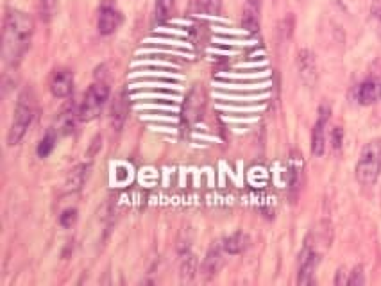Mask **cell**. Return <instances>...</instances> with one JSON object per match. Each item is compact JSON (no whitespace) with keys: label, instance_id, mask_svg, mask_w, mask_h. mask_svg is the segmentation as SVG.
I'll return each mask as SVG.
<instances>
[{"label":"cell","instance_id":"6da1fadb","mask_svg":"<svg viewBox=\"0 0 381 286\" xmlns=\"http://www.w3.org/2000/svg\"><path fill=\"white\" fill-rule=\"evenodd\" d=\"M34 22L27 13L9 9L4 16L2 31V60L8 67H16L26 56L33 40Z\"/></svg>","mask_w":381,"mask_h":286},{"label":"cell","instance_id":"7a4b0ae2","mask_svg":"<svg viewBox=\"0 0 381 286\" xmlns=\"http://www.w3.org/2000/svg\"><path fill=\"white\" fill-rule=\"evenodd\" d=\"M36 115V95L31 88L22 89L18 95V101L15 106V116H13L11 127L8 133V145L15 147L26 138L31 123Z\"/></svg>","mask_w":381,"mask_h":286},{"label":"cell","instance_id":"3957f363","mask_svg":"<svg viewBox=\"0 0 381 286\" xmlns=\"http://www.w3.org/2000/svg\"><path fill=\"white\" fill-rule=\"evenodd\" d=\"M381 172V140L369 141L362 149L360 160L356 163V179L360 185L372 186Z\"/></svg>","mask_w":381,"mask_h":286},{"label":"cell","instance_id":"277c9868","mask_svg":"<svg viewBox=\"0 0 381 286\" xmlns=\"http://www.w3.org/2000/svg\"><path fill=\"white\" fill-rule=\"evenodd\" d=\"M321 246L322 240H319L317 233H310L304 240V246L299 253V272H297V282L299 285H311L314 282L315 270L321 261Z\"/></svg>","mask_w":381,"mask_h":286},{"label":"cell","instance_id":"5b68a950","mask_svg":"<svg viewBox=\"0 0 381 286\" xmlns=\"http://www.w3.org/2000/svg\"><path fill=\"white\" fill-rule=\"evenodd\" d=\"M109 99V88L104 82H94L88 88V92L82 97L81 106H79V120L81 122H92L97 119L104 109L106 102Z\"/></svg>","mask_w":381,"mask_h":286},{"label":"cell","instance_id":"8992f818","mask_svg":"<svg viewBox=\"0 0 381 286\" xmlns=\"http://www.w3.org/2000/svg\"><path fill=\"white\" fill-rule=\"evenodd\" d=\"M123 16L122 11L116 8L113 0H102L101 8H99L97 16V29L102 36H109V34L116 33L118 27L122 26Z\"/></svg>","mask_w":381,"mask_h":286},{"label":"cell","instance_id":"52a82bcc","mask_svg":"<svg viewBox=\"0 0 381 286\" xmlns=\"http://www.w3.org/2000/svg\"><path fill=\"white\" fill-rule=\"evenodd\" d=\"M329 122V108L328 106H321L319 109V119L314 126V133H311V153L314 156H324L326 153V127Z\"/></svg>","mask_w":381,"mask_h":286},{"label":"cell","instance_id":"ba28073f","mask_svg":"<svg viewBox=\"0 0 381 286\" xmlns=\"http://www.w3.org/2000/svg\"><path fill=\"white\" fill-rule=\"evenodd\" d=\"M74 89V75L67 68H57L50 77V93L56 99H67Z\"/></svg>","mask_w":381,"mask_h":286},{"label":"cell","instance_id":"9c48e42d","mask_svg":"<svg viewBox=\"0 0 381 286\" xmlns=\"http://www.w3.org/2000/svg\"><path fill=\"white\" fill-rule=\"evenodd\" d=\"M262 22V0H245L242 11V27L250 34L260 31Z\"/></svg>","mask_w":381,"mask_h":286},{"label":"cell","instance_id":"30bf717a","mask_svg":"<svg viewBox=\"0 0 381 286\" xmlns=\"http://www.w3.org/2000/svg\"><path fill=\"white\" fill-rule=\"evenodd\" d=\"M127 115H129V99H127V93L122 89L115 97V101L111 102V109H109V122H111L113 131H116V133L122 131Z\"/></svg>","mask_w":381,"mask_h":286},{"label":"cell","instance_id":"8fae6325","mask_svg":"<svg viewBox=\"0 0 381 286\" xmlns=\"http://www.w3.org/2000/svg\"><path fill=\"white\" fill-rule=\"evenodd\" d=\"M297 70H299L301 79L307 86H314L317 82V61L311 50H301L297 56Z\"/></svg>","mask_w":381,"mask_h":286},{"label":"cell","instance_id":"7c38bea8","mask_svg":"<svg viewBox=\"0 0 381 286\" xmlns=\"http://www.w3.org/2000/svg\"><path fill=\"white\" fill-rule=\"evenodd\" d=\"M356 99L362 106H370L381 99V82L376 79H367L362 84L358 86V92H356Z\"/></svg>","mask_w":381,"mask_h":286},{"label":"cell","instance_id":"4fadbf2b","mask_svg":"<svg viewBox=\"0 0 381 286\" xmlns=\"http://www.w3.org/2000/svg\"><path fill=\"white\" fill-rule=\"evenodd\" d=\"M204 101L206 97L202 89H192L187 102H184V119H187L188 122H194V120H197L199 116H201L202 109H204Z\"/></svg>","mask_w":381,"mask_h":286},{"label":"cell","instance_id":"5bb4252c","mask_svg":"<svg viewBox=\"0 0 381 286\" xmlns=\"http://www.w3.org/2000/svg\"><path fill=\"white\" fill-rule=\"evenodd\" d=\"M224 246H214L211 249L208 251V254H206L204 258V263H202V272H204L206 277H211V275L217 274L219 270H221L222 263H224Z\"/></svg>","mask_w":381,"mask_h":286},{"label":"cell","instance_id":"9a60e30c","mask_svg":"<svg viewBox=\"0 0 381 286\" xmlns=\"http://www.w3.org/2000/svg\"><path fill=\"white\" fill-rule=\"evenodd\" d=\"M190 15L217 16L222 11V0H190Z\"/></svg>","mask_w":381,"mask_h":286},{"label":"cell","instance_id":"2e32d148","mask_svg":"<svg viewBox=\"0 0 381 286\" xmlns=\"http://www.w3.org/2000/svg\"><path fill=\"white\" fill-rule=\"evenodd\" d=\"M88 170H90V167H88L87 163H81V165H77L70 174H68L67 182H65V189H67L68 194L79 192V189L84 186V182H87V177H88Z\"/></svg>","mask_w":381,"mask_h":286},{"label":"cell","instance_id":"e0dca14e","mask_svg":"<svg viewBox=\"0 0 381 286\" xmlns=\"http://www.w3.org/2000/svg\"><path fill=\"white\" fill-rule=\"evenodd\" d=\"M222 246H224V251L228 254H240L243 253V251L249 247V236L243 233H235L231 234L229 238H226L224 242H222Z\"/></svg>","mask_w":381,"mask_h":286},{"label":"cell","instance_id":"ac0fdd59","mask_svg":"<svg viewBox=\"0 0 381 286\" xmlns=\"http://www.w3.org/2000/svg\"><path fill=\"white\" fill-rule=\"evenodd\" d=\"M180 270H181V277H183L184 281L194 279L195 272H197V260H195V256L188 249L184 251V253H181Z\"/></svg>","mask_w":381,"mask_h":286},{"label":"cell","instance_id":"d6986e66","mask_svg":"<svg viewBox=\"0 0 381 286\" xmlns=\"http://www.w3.org/2000/svg\"><path fill=\"white\" fill-rule=\"evenodd\" d=\"M75 120H79V108H77V111H75L74 106L72 104L67 106L60 116V133L70 134L75 127Z\"/></svg>","mask_w":381,"mask_h":286},{"label":"cell","instance_id":"ffe728a7","mask_svg":"<svg viewBox=\"0 0 381 286\" xmlns=\"http://www.w3.org/2000/svg\"><path fill=\"white\" fill-rule=\"evenodd\" d=\"M174 11V0H156L154 4V22L165 23Z\"/></svg>","mask_w":381,"mask_h":286},{"label":"cell","instance_id":"44dd1931","mask_svg":"<svg viewBox=\"0 0 381 286\" xmlns=\"http://www.w3.org/2000/svg\"><path fill=\"white\" fill-rule=\"evenodd\" d=\"M56 134L54 133H49L43 136V140L40 141V145H38V156L40 158H47L50 153L54 150V147H56Z\"/></svg>","mask_w":381,"mask_h":286},{"label":"cell","instance_id":"7402d4cb","mask_svg":"<svg viewBox=\"0 0 381 286\" xmlns=\"http://www.w3.org/2000/svg\"><path fill=\"white\" fill-rule=\"evenodd\" d=\"M57 2H60V0H40L41 20L49 22V20L53 18L54 13H56V9H57Z\"/></svg>","mask_w":381,"mask_h":286},{"label":"cell","instance_id":"603a6c76","mask_svg":"<svg viewBox=\"0 0 381 286\" xmlns=\"http://www.w3.org/2000/svg\"><path fill=\"white\" fill-rule=\"evenodd\" d=\"M370 20H372L376 29L381 33V0H372V4H370Z\"/></svg>","mask_w":381,"mask_h":286},{"label":"cell","instance_id":"cb8c5ba5","mask_svg":"<svg viewBox=\"0 0 381 286\" xmlns=\"http://www.w3.org/2000/svg\"><path fill=\"white\" fill-rule=\"evenodd\" d=\"M365 282V277H363V268L362 267H356L355 270L349 272V279H348V285L353 286H360Z\"/></svg>","mask_w":381,"mask_h":286},{"label":"cell","instance_id":"d4e9b609","mask_svg":"<svg viewBox=\"0 0 381 286\" xmlns=\"http://www.w3.org/2000/svg\"><path fill=\"white\" fill-rule=\"evenodd\" d=\"M75 219H77V211L75 209H67V211H63V215H60V224L63 227H72Z\"/></svg>","mask_w":381,"mask_h":286},{"label":"cell","instance_id":"484cf974","mask_svg":"<svg viewBox=\"0 0 381 286\" xmlns=\"http://www.w3.org/2000/svg\"><path fill=\"white\" fill-rule=\"evenodd\" d=\"M331 140H333V149H341V145H342V129L341 127H335V129H333Z\"/></svg>","mask_w":381,"mask_h":286},{"label":"cell","instance_id":"4316f807","mask_svg":"<svg viewBox=\"0 0 381 286\" xmlns=\"http://www.w3.org/2000/svg\"><path fill=\"white\" fill-rule=\"evenodd\" d=\"M348 274H349V272H346V268H341V270L336 272V277H335L336 285H348L349 277H346Z\"/></svg>","mask_w":381,"mask_h":286}]
</instances>
